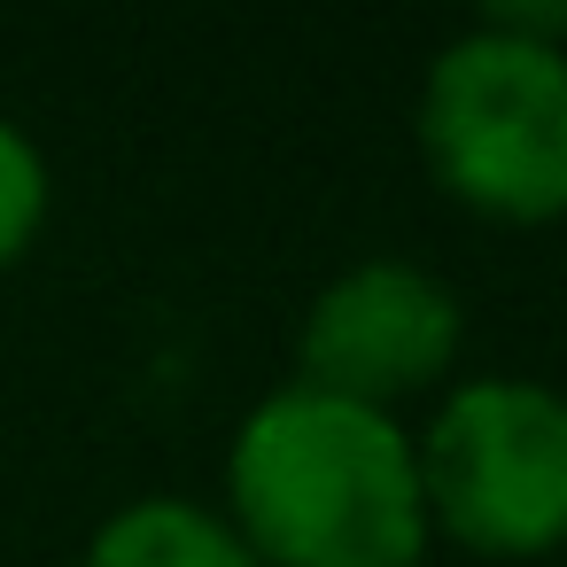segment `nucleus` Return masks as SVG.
Returning a JSON list of instances; mask_svg holds the SVG:
<instances>
[{"label":"nucleus","instance_id":"nucleus-3","mask_svg":"<svg viewBox=\"0 0 567 567\" xmlns=\"http://www.w3.org/2000/svg\"><path fill=\"white\" fill-rule=\"evenodd\" d=\"M427 528L474 559H544L567 544V396L528 373L458 381L412 443Z\"/></svg>","mask_w":567,"mask_h":567},{"label":"nucleus","instance_id":"nucleus-5","mask_svg":"<svg viewBox=\"0 0 567 567\" xmlns=\"http://www.w3.org/2000/svg\"><path fill=\"white\" fill-rule=\"evenodd\" d=\"M79 567H257L226 513L195 497H133L117 505Z\"/></svg>","mask_w":567,"mask_h":567},{"label":"nucleus","instance_id":"nucleus-4","mask_svg":"<svg viewBox=\"0 0 567 567\" xmlns=\"http://www.w3.org/2000/svg\"><path fill=\"white\" fill-rule=\"evenodd\" d=\"M466 342L458 296L404 257H365L350 272H334L296 334V381L342 404H373L396 412L404 396L435 389L451 373Z\"/></svg>","mask_w":567,"mask_h":567},{"label":"nucleus","instance_id":"nucleus-1","mask_svg":"<svg viewBox=\"0 0 567 567\" xmlns=\"http://www.w3.org/2000/svg\"><path fill=\"white\" fill-rule=\"evenodd\" d=\"M226 520L257 567H420L435 544L396 412L303 381L241 412L226 451Z\"/></svg>","mask_w":567,"mask_h":567},{"label":"nucleus","instance_id":"nucleus-2","mask_svg":"<svg viewBox=\"0 0 567 567\" xmlns=\"http://www.w3.org/2000/svg\"><path fill=\"white\" fill-rule=\"evenodd\" d=\"M420 156L489 226L567 218V48L513 40L482 17L420 79Z\"/></svg>","mask_w":567,"mask_h":567},{"label":"nucleus","instance_id":"nucleus-6","mask_svg":"<svg viewBox=\"0 0 567 567\" xmlns=\"http://www.w3.org/2000/svg\"><path fill=\"white\" fill-rule=\"evenodd\" d=\"M40 226H48V156L32 148V133L0 117V272L32 257Z\"/></svg>","mask_w":567,"mask_h":567}]
</instances>
